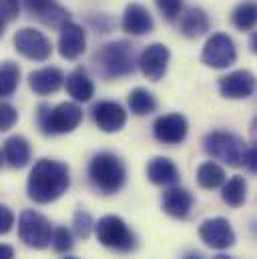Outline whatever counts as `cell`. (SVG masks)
<instances>
[{
    "mask_svg": "<svg viewBox=\"0 0 257 259\" xmlns=\"http://www.w3.org/2000/svg\"><path fill=\"white\" fill-rule=\"evenodd\" d=\"M66 93L76 101V103H87L93 99L95 95V84H93V78L87 74L84 68H76L72 70L68 76H66Z\"/></svg>",
    "mask_w": 257,
    "mask_h": 259,
    "instance_id": "obj_21",
    "label": "cell"
},
{
    "mask_svg": "<svg viewBox=\"0 0 257 259\" xmlns=\"http://www.w3.org/2000/svg\"><path fill=\"white\" fill-rule=\"evenodd\" d=\"M169 49L165 45H149L143 53H141V59H139V66H141V72L147 80H161L167 72V65H169Z\"/></svg>",
    "mask_w": 257,
    "mask_h": 259,
    "instance_id": "obj_11",
    "label": "cell"
},
{
    "mask_svg": "<svg viewBox=\"0 0 257 259\" xmlns=\"http://www.w3.org/2000/svg\"><path fill=\"white\" fill-rule=\"evenodd\" d=\"M22 4L26 6V10L32 16H40L45 10H49L53 4H57L55 0H22Z\"/></svg>",
    "mask_w": 257,
    "mask_h": 259,
    "instance_id": "obj_34",
    "label": "cell"
},
{
    "mask_svg": "<svg viewBox=\"0 0 257 259\" xmlns=\"http://www.w3.org/2000/svg\"><path fill=\"white\" fill-rule=\"evenodd\" d=\"M18 121V113L10 103H2L0 107V129L8 131L14 127V123Z\"/></svg>",
    "mask_w": 257,
    "mask_h": 259,
    "instance_id": "obj_33",
    "label": "cell"
},
{
    "mask_svg": "<svg viewBox=\"0 0 257 259\" xmlns=\"http://www.w3.org/2000/svg\"><path fill=\"white\" fill-rule=\"evenodd\" d=\"M213 259H231V257H229V255H223V253H221V255H215Z\"/></svg>",
    "mask_w": 257,
    "mask_h": 259,
    "instance_id": "obj_41",
    "label": "cell"
},
{
    "mask_svg": "<svg viewBox=\"0 0 257 259\" xmlns=\"http://www.w3.org/2000/svg\"><path fill=\"white\" fill-rule=\"evenodd\" d=\"M197 183L203 189H217V187L225 185V171H223V167H219L213 161H207V163L199 165V169H197Z\"/></svg>",
    "mask_w": 257,
    "mask_h": 259,
    "instance_id": "obj_23",
    "label": "cell"
},
{
    "mask_svg": "<svg viewBox=\"0 0 257 259\" xmlns=\"http://www.w3.org/2000/svg\"><path fill=\"white\" fill-rule=\"evenodd\" d=\"M64 259H76V257H64Z\"/></svg>",
    "mask_w": 257,
    "mask_h": 259,
    "instance_id": "obj_42",
    "label": "cell"
},
{
    "mask_svg": "<svg viewBox=\"0 0 257 259\" xmlns=\"http://www.w3.org/2000/svg\"><path fill=\"white\" fill-rule=\"evenodd\" d=\"M123 30L131 34V36H143V34H149L155 26L153 22V16L151 12L137 4V2H131L127 8H125V14H123V22H121Z\"/></svg>",
    "mask_w": 257,
    "mask_h": 259,
    "instance_id": "obj_16",
    "label": "cell"
},
{
    "mask_svg": "<svg viewBox=\"0 0 257 259\" xmlns=\"http://www.w3.org/2000/svg\"><path fill=\"white\" fill-rule=\"evenodd\" d=\"M20 12V0H0V18H2V28L10 24Z\"/></svg>",
    "mask_w": 257,
    "mask_h": 259,
    "instance_id": "obj_31",
    "label": "cell"
},
{
    "mask_svg": "<svg viewBox=\"0 0 257 259\" xmlns=\"http://www.w3.org/2000/svg\"><path fill=\"white\" fill-rule=\"evenodd\" d=\"M249 135H251L253 143L257 145V117H253V121H251V125H249Z\"/></svg>",
    "mask_w": 257,
    "mask_h": 259,
    "instance_id": "obj_38",
    "label": "cell"
},
{
    "mask_svg": "<svg viewBox=\"0 0 257 259\" xmlns=\"http://www.w3.org/2000/svg\"><path fill=\"white\" fill-rule=\"evenodd\" d=\"M93 121L103 133H117L125 127L127 113L119 103L101 101L93 107Z\"/></svg>",
    "mask_w": 257,
    "mask_h": 259,
    "instance_id": "obj_14",
    "label": "cell"
},
{
    "mask_svg": "<svg viewBox=\"0 0 257 259\" xmlns=\"http://www.w3.org/2000/svg\"><path fill=\"white\" fill-rule=\"evenodd\" d=\"M127 101H128L131 113L137 115V117L151 115L157 109V101H155L153 93H149L147 89H135V91H131Z\"/></svg>",
    "mask_w": 257,
    "mask_h": 259,
    "instance_id": "obj_24",
    "label": "cell"
},
{
    "mask_svg": "<svg viewBox=\"0 0 257 259\" xmlns=\"http://www.w3.org/2000/svg\"><path fill=\"white\" fill-rule=\"evenodd\" d=\"M53 249L57 251V253H66V251H70L72 249V233L66 229V227H57L55 229V233H53Z\"/></svg>",
    "mask_w": 257,
    "mask_h": 259,
    "instance_id": "obj_30",
    "label": "cell"
},
{
    "mask_svg": "<svg viewBox=\"0 0 257 259\" xmlns=\"http://www.w3.org/2000/svg\"><path fill=\"white\" fill-rule=\"evenodd\" d=\"M147 177L151 183L161 185V187H173L179 183V169L175 163L167 157H155L147 165Z\"/></svg>",
    "mask_w": 257,
    "mask_h": 259,
    "instance_id": "obj_19",
    "label": "cell"
},
{
    "mask_svg": "<svg viewBox=\"0 0 257 259\" xmlns=\"http://www.w3.org/2000/svg\"><path fill=\"white\" fill-rule=\"evenodd\" d=\"M183 259H203V257H201L199 253H185V255H183Z\"/></svg>",
    "mask_w": 257,
    "mask_h": 259,
    "instance_id": "obj_40",
    "label": "cell"
},
{
    "mask_svg": "<svg viewBox=\"0 0 257 259\" xmlns=\"http://www.w3.org/2000/svg\"><path fill=\"white\" fill-rule=\"evenodd\" d=\"M53 225L51 221L32 211V209H26L20 213V219H18V237L24 245L32 247V249H45L53 243Z\"/></svg>",
    "mask_w": 257,
    "mask_h": 259,
    "instance_id": "obj_7",
    "label": "cell"
},
{
    "mask_svg": "<svg viewBox=\"0 0 257 259\" xmlns=\"http://www.w3.org/2000/svg\"><path fill=\"white\" fill-rule=\"evenodd\" d=\"M64 82V74L61 72V68L57 66H49V68H40V70H34L28 74V87L40 95V97H47V95H53L57 93Z\"/></svg>",
    "mask_w": 257,
    "mask_h": 259,
    "instance_id": "obj_17",
    "label": "cell"
},
{
    "mask_svg": "<svg viewBox=\"0 0 257 259\" xmlns=\"http://www.w3.org/2000/svg\"><path fill=\"white\" fill-rule=\"evenodd\" d=\"M14 47L22 57L30 61H38V63L47 61L53 53L51 40L36 28H20L14 34Z\"/></svg>",
    "mask_w": 257,
    "mask_h": 259,
    "instance_id": "obj_9",
    "label": "cell"
},
{
    "mask_svg": "<svg viewBox=\"0 0 257 259\" xmlns=\"http://www.w3.org/2000/svg\"><path fill=\"white\" fill-rule=\"evenodd\" d=\"M20 82V68L12 61H4L0 68V93L2 97H12Z\"/></svg>",
    "mask_w": 257,
    "mask_h": 259,
    "instance_id": "obj_27",
    "label": "cell"
},
{
    "mask_svg": "<svg viewBox=\"0 0 257 259\" xmlns=\"http://www.w3.org/2000/svg\"><path fill=\"white\" fill-rule=\"evenodd\" d=\"M209 30V18L205 14V10H201L199 6H191L183 12L181 16V32L187 38H199Z\"/></svg>",
    "mask_w": 257,
    "mask_h": 259,
    "instance_id": "obj_22",
    "label": "cell"
},
{
    "mask_svg": "<svg viewBox=\"0 0 257 259\" xmlns=\"http://www.w3.org/2000/svg\"><path fill=\"white\" fill-rule=\"evenodd\" d=\"M68 187H70L68 167L55 159H40L34 163L28 175L26 193L34 203L47 205L63 197Z\"/></svg>",
    "mask_w": 257,
    "mask_h": 259,
    "instance_id": "obj_1",
    "label": "cell"
},
{
    "mask_svg": "<svg viewBox=\"0 0 257 259\" xmlns=\"http://www.w3.org/2000/svg\"><path fill=\"white\" fill-rule=\"evenodd\" d=\"M80 123H82V109L76 103H61L59 107L40 103L36 109V125L42 135L49 137L72 133Z\"/></svg>",
    "mask_w": 257,
    "mask_h": 259,
    "instance_id": "obj_4",
    "label": "cell"
},
{
    "mask_svg": "<svg viewBox=\"0 0 257 259\" xmlns=\"http://www.w3.org/2000/svg\"><path fill=\"white\" fill-rule=\"evenodd\" d=\"M12 225H14V213L6 205H2L0 207V233H8Z\"/></svg>",
    "mask_w": 257,
    "mask_h": 259,
    "instance_id": "obj_35",
    "label": "cell"
},
{
    "mask_svg": "<svg viewBox=\"0 0 257 259\" xmlns=\"http://www.w3.org/2000/svg\"><path fill=\"white\" fill-rule=\"evenodd\" d=\"M87 49V32L80 24L68 22L66 26L61 28V36H59V53L66 61H74L78 59Z\"/></svg>",
    "mask_w": 257,
    "mask_h": 259,
    "instance_id": "obj_15",
    "label": "cell"
},
{
    "mask_svg": "<svg viewBox=\"0 0 257 259\" xmlns=\"http://www.w3.org/2000/svg\"><path fill=\"white\" fill-rule=\"evenodd\" d=\"M14 257V249L10 245H2L0 247V259H12Z\"/></svg>",
    "mask_w": 257,
    "mask_h": 259,
    "instance_id": "obj_37",
    "label": "cell"
},
{
    "mask_svg": "<svg viewBox=\"0 0 257 259\" xmlns=\"http://www.w3.org/2000/svg\"><path fill=\"white\" fill-rule=\"evenodd\" d=\"M249 47H251V51H253V53L257 55V32L253 34V36H251V40H249Z\"/></svg>",
    "mask_w": 257,
    "mask_h": 259,
    "instance_id": "obj_39",
    "label": "cell"
},
{
    "mask_svg": "<svg viewBox=\"0 0 257 259\" xmlns=\"http://www.w3.org/2000/svg\"><path fill=\"white\" fill-rule=\"evenodd\" d=\"M95 235L97 239L119 253H128L137 247V237L127 227V223L119 215H105L97 221L95 225Z\"/></svg>",
    "mask_w": 257,
    "mask_h": 259,
    "instance_id": "obj_6",
    "label": "cell"
},
{
    "mask_svg": "<svg viewBox=\"0 0 257 259\" xmlns=\"http://www.w3.org/2000/svg\"><path fill=\"white\" fill-rule=\"evenodd\" d=\"M45 26H51V28H63L66 26L68 22H70V12L63 8V6H59V4H53L49 10H45L40 16H36Z\"/></svg>",
    "mask_w": 257,
    "mask_h": 259,
    "instance_id": "obj_28",
    "label": "cell"
},
{
    "mask_svg": "<svg viewBox=\"0 0 257 259\" xmlns=\"http://www.w3.org/2000/svg\"><path fill=\"white\" fill-rule=\"evenodd\" d=\"M89 181L101 195H115L125 187L127 171L113 153H99L89 163Z\"/></svg>",
    "mask_w": 257,
    "mask_h": 259,
    "instance_id": "obj_3",
    "label": "cell"
},
{
    "mask_svg": "<svg viewBox=\"0 0 257 259\" xmlns=\"http://www.w3.org/2000/svg\"><path fill=\"white\" fill-rule=\"evenodd\" d=\"M155 2H157V6H159L161 14H163L169 22H173V20L181 14V10H183V2H181V0H155Z\"/></svg>",
    "mask_w": 257,
    "mask_h": 259,
    "instance_id": "obj_32",
    "label": "cell"
},
{
    "mask_svg": "<svg viewBox=\"0 0 257 259\" xmlns=\"http://www.w3.org/2000/svg\"><path fill=\"white\" fill-rule=\"evenodd\" d=\"M203 149L209 157H213L229 167H241L245 163L247 145L235 133L213 131L203 139Z\"/></svg>",
    "mask_w": 257,
    "mask_h": 259,
    "instance_id": "obj_5",
    "label": "cell"
},
{
    "mask_svg": "<svg viewBox=\"0 0 257 259\" xmlns=\"http://www.w3.org/2000/svg\"><path fill=\"white\" fill-rule=\"evenodd\" d=\"M245 197H247V183L241 175H233L225 185H223V191H221V199L229 205V207H241L245 203Z\"/></svg>",
    "mask_w": 257,
    "mask_h": 259,
    "instance_id": "obj_25",
    "label": "cell"
},
{
    "mask_svg": "<svg viewBox=\"0 0 257 259\" xmlns=\"http://www.w3.org/2000/svg\"><path fill=\"white\" fill-rule=\"evenodd\" d=\"M257 78L249 70H235L219 78V93L225 99L237 101V99H247L255 93Z\"/></svg>",
    "mask_w": 257,
    "mask_h": 259,
    "instance_id": "obj_12",
    "label": "cell"
},
{
    "mask_svg": "<svg viewBox=\"0 0 257 259\" xmlns=\"http://www.w3.org/2000/svg\"><path fill=\"white\" fill-rule=\"evenodd\" d=\"M231 22L237 30H253L257 26V4L255 2H243L237 4L231 12Z\"/></svg>",
    "mask_w": 257,
    "mask_h": 259,
    "instance_id": "obj_26",
    "label": "cell"
},
{
    "mask_svg": "<svg viewBox=\"0 0 257 259\" xmlns=\"http://www.w3.org/2000/svg\"><path fill=\"white\" fill-rule=\"evenodd\" d=\"M30 145L24 137L20 135H14V137H8L2 145V159L8 167L12 169H22L30 163Z\"/></svg>",
    "mask_w": 257,
    "mask_h": 259,
    "instance_id": "obj_20",
    "label": "cell"
},
{
    "mask_svg": "<svg viewBox=\"0 0 257 259\" xmlns=\"http://www.w3.org/2000/svg\"><path fill=\"white\" fill-rule=\"evenodd\" d=\"M161 205H163V211L175 219H185L189 213H191L193 207V195L183 189V187H169L165 193H163V199H161Z\"/></svg>",
    "mask_w": 257,
    "mask_h": 259,
    "instance_id": "obj_18",
    "label": "cell"
},
{
    "mask_svg": "<svg viewBox=\"0 0 257 259\" xmlns=\"http://www.w3.org/2000/svg\"><path fill=\"white\" fill-rule=\"evenodd\" d=\"M95 225H97V223L93 221V217H91L89 211L78 209V211L74 213V217H72V229H74L76 237H80V239H89L91 233L95 231Z\"/></svg>",
    "mask_w": 257,
    "mask_h": 259,
    "instance_id": "obj_29",
    "label": "cell"
},
{
    "mask_svg": "<svg viewBox=\"0 0 257 259\" xmlns=\"http://www.w3.org/2000/svg\"><path fill=\"white\" fill-rule=\"evenodd\" d=\"M187 129H189L187 119L179 113H171V115H163L155 121L153 135L163 145H179L185 141Z\"/></svg>",
    "mask_w": 257,
    "mask_h": 259,
    "instance_id": "obj_13",
    "label": "cell"
},
{
    "mask_svg": "<svg viewBox=\"0 0 257 259\" xmlns=\"http://www.w3.org/2000/svg\"><path fill=\"white\" fill-rule=\"evenodd\" d=\"M237 59V51H235V45L233 40L223 34V32H217L213 34L205 47H203V53H201V61L203 65L211 66V68H227L235 63Z\"/></svg>",
    "mask_w": 257,
    "mask_h": 259,
    "instance_id": "obj_8",
    "label": "cell"
},
{
    "mask_svg": "<svg viewBox=\"0 0 257 259\" xmlns=\"http://www.w3.org/2000/svg\"><path fill=\"white\" fill-rule=\"evenodd\" d=\"M199 237L205 245H209L213 249H227L235 243V231H233L231 223L223 217L205 219L199 225Z\"/></svg>",
    "mask_w": 257,
    "mask_h": 259,
    "instance_id": "obj_10",
    "label": "cell"
},
{
    "mask_svg": "<svg viewBox=\"0 0 257 259\" xmlns=\"http://www.w3.org/2000/svg\"><path fill=\"white\" fill-rule=\"evenodd\" d=\"M93 65H95L97 74L101 78H105V80L128 76L137 68L135 49L128 42H125V40L109 42V45L101 47L93 55Z\"/></svg>",
    "mask_w": 257,
    "mask_h": 259,
    "instance_id": "obj_2",
    "label": "cell"
},
{
    "mask_svg": "<svg viewBox=\"0 0 257 259\" xmlns=\"http://www.w3.org/2000/svg\"><path fill=\"white\" fill-rule=\"evenodd\" d=\"M243 165L247 167L249 173L257 175V145L251 147V149H247V153H245V163H243Z\"/></svg>",
    "mask_w": 257,
    "mask_h": 259,
    "instance_id": "obj_36",
    "label": "cell"
}]
</instances>
